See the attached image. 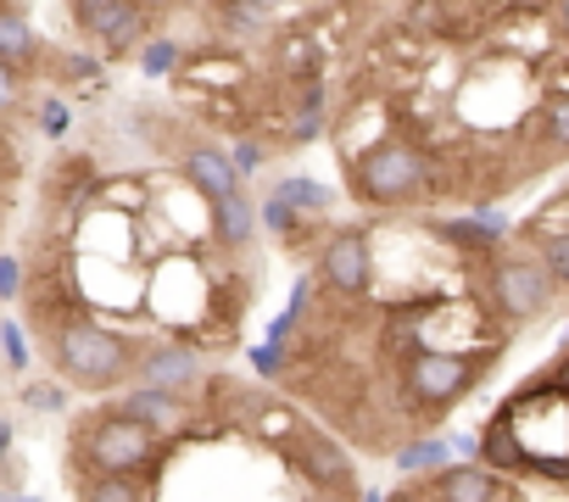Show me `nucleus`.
I'll return each instance as SVG.
<instances>
[{"mask_svg": "<svg viewBox=\"0 0 569 502\" xmlns=\"http://www.w3.org/2000/svg\"><path fill=\"white\" fill-rule=\"evenodd\" d=\"M57 369H62V380H73L79 391H112V385L129 380L134 347H129L118 330L96 324V319H73V324L57 330Z\"/></svg>", "mask_w": 569, "mask_h": 502, "instance_id": "f257e3e1", "label": "nucleus"}, {"mask_svg": "<svg viewBox=\"0 0 569 502\" xmlns=\"http://www.w3.org/2000/svg\"><path fill=\"white\" fill-rule=\"evenodd\" d=\"M347 184L369 207H402L430 184V157L413 140H380L347 162Z\"/></svg>", "mask_w": 569, "mask_h": 502, "instance_id": "f03ea898", "label": "nucleus"}, {"mask_svg": "<svg viewBox=\"0 0 569 502\" xmlns=\"http://www.w3.org/2000/svg\"><path fill=\"white\" fill-rule=\"evenodd\" d=\"M79 458L90 463V474H140L157 463V430H146L123 408H107L79 435Z\"/></svg>", "mask_w": 569, "mask_h": 502, "instance_id": "7ed1b4c3", "label": "nucleus"}, {"mask_svg": "<svg viewBox=\"0 0 569 502\" xmlns=\"http://www.w3.org/2000/svg\"><path fill=\"white\" fill-rule=\"evenodd\" d=\"M491 363V352H413L402 369V391L419 413H447L452 402H463L480 385V369Z\"/></svg>", "mask_w": 569, "mask_h": 502, "instance_id": "20e7f679", "label": "nucleus"}, {"mask_svg": "<svg viewBox=\"0 0 569 502\" xmlns=\"http://www.w3.org/2000/svg\"><path fill=\"white\" fill-rule=\"evenodd\" d=\"M552 291L558 280L547 274L541 251L530 258V251H513V258H497L491 274H486V302L508 319V324H530L552 308Z\"/></svg>", "mask_w": 569, "mask_h": 502, "instance_id": "39448f33", "label": "nucleus"}, {"mask_svg": "<svg viewBox=\"0 0 569 502\" xmlns=\"http://www.w3.org/2000/svg\"><path fill=\"white\" fill-rule=\"evenodd\" d=\"M325 285L336 297H369L375 291V245L363 229H341L325 245Z\"/></svg>", "mask_w": 569, "mask_h": 502, "instance_id": "423d86ee", "label": "nucleus"}, {"mask_svg": "<svg viewBox=\"0 0 569 502\" xmlns=\"http://www.w3.org/2000/svg\"><path fill=\"white\" fill-rule=\"evenodd\" d=\"M73 18H79L84 34L123 51L134 40V29H140V0H73Z\"/></svg>", "mask_w": 569, "mask_h": 502, "instance_id": "0eeeda50", "label": "nucleus"}, {"mask_svg": "<svg viewBox=\"0 0 569 502\" xmlns=\"http://www.w3.org/2000/svg\"><path fill=\"white\" fill-rule=\"evenodd\" d=\"M297 463H302V474L313 480V485H325V491H352L358 480H352V463H347V452L330 441V435H313V430H302L297 435Z\"/></svg>", "mask_w": 569, "mask_h": 502, "instance_id": "6e6552de", "label": "nucleus"}, {"mask_svg": "<svg viewBox=\"0 0 569 502\" xmlns=\"http://www.w3.org/2000/svg\"><path fill=\"white\" fill-rule=\"evenodd\" d=\"M419 496H447V502H497V496H513V491H508L491 469L447 463V469H436V480H430Z\"/></svg>", "mask_w": 569, "mask_h": 502, "instance_id": "1a4fd4ad", "label": "nucleus"}, {"mask_svg": "<svg viewBox=\"0 0 569 502\" xmlns=\"http://www.w3.org/2000/svg\"><path fill=\"white\" fill-rule=\"evenodd\" d=\"M184 179H190L207 201H223V195L240 190V168H234V157H229L223 145H190V151H184Z\"/></svg>", "mask_w": 569, "mask_h": 502, "instance_id": "9d476101", "label": "nucleus"}, {"mask_svg": "<svg viewBox=\"0 0 569 502\" xmlns=\"http://www.w3.org/2000/svg\"><path fill=\"white\" fill-rule=\"evenodd\" d=\"M134 369H140V380H146V385H162V391H179V385L201 380V358H196V347H179V341L151 347Z\"/></svg>", "mask_w": 569, "mask_h": 502, "instance_id": "9b49d317", "label": "nucleus"}, {"mask_svg": "<svg viewBox=\"0 0 569 502\" xmlns=\"http://www.w3.org/2000/svg\"><path fill=\"white\" fill-rule=\"evenodd\" d=\"M118 408H123V413H134V419H140L146 430H157V435H168V430H184V402H179V391L140 385V391H129Z\"/></svg>", "mask_w": 569, "mask_h": 502, "instance_id": "f8f14e48", "label": "nucleus"}, {"mask_svg": "<svg viewBox=\"0 0 569 502\" xmlns=\"http://www.w3.org/2000/svg\"><path fill=\"white\" fill-rule=\"evenodd\" d=\"M212 229H218L223 245H246L251 240V201L240 190L223 195V201H212Z\"/></svg>", "mask_w": 569, "mask_h": 502, "instance_id": "ddd939ff", "label": "nucleus"}, {"mask_svg": "<svg viewBox=\"0 0 569 502\" xmlns=\"http://www.w3.org/2000/svg\"><path fill=\"white\" fill-rule=\"evenodd\" d=\"M34 51H40V40H34V29L18 18V12H0V62H34Z\"/></svg>", "mask_w": 569, "mask_h": 502, "instance_id": "4468645a", "label": "nucleus"}, {"mask_svg": "<svg viewBox=\"0 0 569 502\" xmlns=\"http://www.w3.org/2000/svg\"><path fill=\"white\" fill-rule=\"evenodd\" d=\"M79 491L96 496V502H134V496H146V485L134 474H90Z\"/></svg>", "mask_w": 569, "mask_h": 502, "instance_id": "2eb2a0df", "label": "nucleus"}, {"mask_svg": "<svg viewBox=\"0 0 569 502\" xmlns=\"http://www.w3.org/2000/svg\"><path fill=\"white\" fill-rule=\"evenodd\" d=\"M541 263H547V274L558 285H569V229H558V234L541 240Z\"/></svg>", "mask_w": 569, "mask_h": 502, "instance_id": "dca6fc26", "label": "nucleus"}, {"mask_svg": "<svg viewBox=\"0 0 569 502\" xmlns=\"http://www.w3.org/2000/svg\"><path fill=\"white\" fill-rule=\"evenodd\" d=\"M541 123H547V140H552V145H569V96L552 101V107L541 112Z\"/></svg>", "mask_w": 569, "mask_h": 502, "instance_id": "f3484780", "label": "nucleus"}, {"mask_svg": "<svg viewBox=\"0 0 569 502\" xmlns=\"http://www.w3.org/2000/svg\"><path fill=\"white\" fill-rule=\"evenodd\" d=\"M279 195L291 201V207H325V201H330V190H325V184H302V179H297V184H284Z\"/></svg>", "mask_w": 569, "mask_h": 502, "instance_id": "a211bd4d", "label": "nucleus"}, {"mask_svg": "<svg viewBox=\"0 0 569 502\" xmlns=\"http://www.w3.org/2000/svg\"><path fill=\"white\" fill-rule=\"evenodd\" d=\"M547 23L569 40V0H547Z\"/></svg>", "mask_w": 569, "mask_h": 502, "instance_id": "6ab92c4d", "label": "nucleus"}, {"mask_svg": "<svg viewBox=\"0 0 569 502\" xmlns=\"http://www.w3.org/2000/svg\"><path fill=\"white\" fill-rule=\"evenodd\" d=\"M234 168L251 173V168H257V145H240V151H234Z\"/></svg>", "mask_w": 569, "mask_h": 502, "instance_id": "aec40b11", "label": "nucleus"}]
</instances>
